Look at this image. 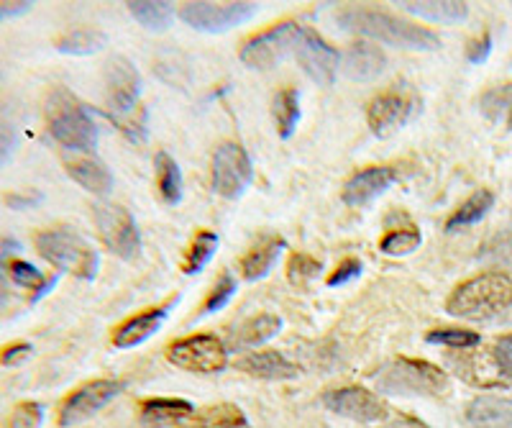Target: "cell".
Returning a JSON list of instances; mask_svg holds the SVG:
<instances>
[{
  "label": "cell",
  "instance_id": "35",
  "mask_svg": "<svg viewBox=\"0 0 512 428\" xmlns=\"http://www.w3.org/2000/svg\"><path fill=\"white\" fill-rule=\"evenodd\" d=\"M420 244H423V234L418 229H395L384 234V239L379 241V249L387 257H408Z\"/></svg>",
  "mask_w": 512,
  "mask_h": 428
},
{
  "label": "cell",
  "instance_id": "40",
  "mask_svg": "<svg viewBox=\"0 0 512 428\" xmlns=\"http://www.w3.org/2000/svg\"><path fill=\"white\" fill-rule=\"evenodd\" d=\"M41 423H44V408H41V403L29 400V403L16 405V411L11 413V421H8V426L11 428H41Z\"/></svg>",
  "mask_w": 512,
  "mask_h": 428
},
{
  "label": "cell",
  "instance_id": "17",
  "mask_svg": "<svg viewBox=\"0 0 512 428\" xmlns=\"http://www.w3.org/2000/svg\"><path fill=\"white\" fill-rule=\"evenodd\" d=\"M169 311H172V303L157 305V308H149V311L139 313V316L128 318L113 331V344L118 349H134V346L144 344L149 336L157 334L162 329V323L167 321Z\"/></svg>",
  "mask_w": 512,
  "mask_h": 428
},
{
  "label": "cell",
  "instance_id": "19",
  "mask_svg": "<svg viewBox=\"0 0 512 428\" xmlns=\"http://www.w3.org/2000/svg\"><path fill=\"white\" fill-rule=\"evenodd\" d=\"M241 372L256 377V380H295L300 377V367L282 357L280 352H256L246 354L236 362Z\"/></svg>",
  "mask_w": 512,
  "mask_h": 428
},
{
  "label": "cell",
  "instance_id": "26",
  "mask_svg": "<svg viewBox=\"0 0 512 428\" xmlns=\"http://www.w3.org/2000/svg\"><path fill=\"white\" fill-rule=\"evenodd\" d=\"M285 247V239H267L262 241V244H256V247L241 259V275L251 282L264 280V277L269 275V270L277 264L280 254L285 252Z\"/></svg>",
  "mask_w": 512,
  "mask_h": 428
},
{
  "label": "cell",
  "instance_id": "13",
  "mask_svg": "<svg viewBox=\"0 0 512 428\" xmlns=\"http://www.w3.org/2000/svg\"><path fill=\"white\" fill-rule=\"evenodd\" d=\"M126 390V382L105 377V380H93L88 385L77 387L75 393L67 395V400L59 408V426H75V423L88 421L95 413L103 411L105 405L116 400Z\"/></svg>",
  "mask_w": 512,
  "mask_h": 428
},
{
  "label": "cell",
  "instance_id": "31",
  "mask_svg": "<svg viewBox=\"0 0 512 428\" xmlns=\"http://www.w3.org/2000/svg\"><path fill=\"white\" fill-rule=\"evenodd\" d=\"M272 113L280 139H290L295 134L297 124H300V116H303V111H300V93L292 88L280 90V93L274 95Z\"/></svg>",
  "mask_w": 512,
  "mask_h": 428
},
{
  "label": "cell",
  "instance_id": "30",
  "mask_svg": "<svg viewBox=\"0 0 512 428\" xmlns=\"http://www.w3.org/2000/svg\"><path fill=\"white\" fill-rule=\"evenodd\" d=\"M479 111L487 121L512 131V83L492 88L479 98Z\"/></svg>",
  "mask_w": 512,
  "mask_h": 428
},
{
  "label": "cell",
  "instance_id": "29",
  "mask_svg": "<svg viewBox=\"0 0 512 428\" xmlns=\"http://www.w3.org/2000/svg\"><path fill=\"white\" fill-rule=\"evenodd\" d=\"M126 8L149 31L169 29L172 18H175V6L167 0H131Z\"/></svg>",
  "mask_w": 512,
  "mask_h": 428
},
{
  "label": "cell",
  "instance_id": "20",
  "mask_svg": "<svg viewBox=\"0 0 512 428\" xmlns=\"http://www.w3.org/2000/svg\"><path fill=\"white\" fill-rule=\"evenodd\" d=\"M67 175L85 188L88 193L95 195H108L113 190V175L111 170L100 162V159L90 157V154H80V157H67L64 159Z\"/></svg>",
  "mask_w": 512,
  "mask_h": 428
},
{
  "label": "cell",
  "instance_id": "44",
  "mask_svg": "<svg viewBox=\"0 0 512 428\" xmlns=\"http://www.w3.org/2000/svg\"><path fill=\"white\" fill-rule=\"evenodd\" d=\"M31 352H34V349H31V344H26V341H18V344L6 346V349L0 352V364H3V367H16V364L26 362V359L31 357Z\"/></svg>",
  "mask_w": 512,
  "mask_h": 428
},
{
  "label": "cell",
  "instance_id": "33",
  "mask_svg": "<svg viewBox=\"0 0 512 428\" xmlns=\"http://www.w3.org/2000/svg\"><path fill=\"white\" fill-rule=\"evenodd\" d=\"M108 44V36L95 29H75L57 39V52L72 54V57H90V54L103 52Z\"/></svg>",
  "mask_w": 512,
  "mask_h": 428
},
{
  "label": "cell",
  "instance_id": "23",
  "mask_svg": "<svg viewBox=\"0 0 512 428\" xmlns=\"http://www.w3.org/2000/svg\"><path fill=\"white\" fill-rule=\"evenodd\" d=\"M466 418L474 428H512V400L477 398L466 408Z\"/></svg>",
  "mask_w": 512,
  "mask_h": 428
},
{
  "label": "cell",
  "instance_id": "8",
  "mask_svg": "<svg viewBox=\"0 0 512 428\" xmlns=\"http://www.w3.org/2000/svg\"><path fill=\"white\" fill-rule=\"evenodd\" d=\"M95 226L108 252L116 257L134 259L141 254V231L128 208L118 203H100L95 206Z\"/></svg>",
  "mask_w": 512,
  "mask_h": 428
},
{
  "label": "cell",
  "instance_id": "25",
  "mask_svg": "<svg viewBox=\"0 0 512 428\" xmlns=\"http://www.w3.org/2000/svg\"><path fill=\"white\" fill-rule=\"evenodd\" d=\"M244 426H246V416L239 405L218 403V405H210V408H203V411H195L177 428H244Z\"/></svg>",
  "mask_w": 512,
  "mask_h": 428
},
{
  "label": "cell",
  "instance_id": "27",
  "mask_svg": "<svg viewBox=\"0 0 512 428\" xmlns=\"http://www.w3.org/2000/svg\"><path fill=\"white\" fill-rule=\"evenodd\" d=\"M492 206H495V193H492V190H477V193L469 195V198L448 216L446 231L448 234H454V231L466 229V226H474V223H479L489 211H492Z\"/></svg>",
  "mask_w": 512,
  "mask_h": 428
},
{
  "label": "cell",
  "instance_id": "37",
  "mask_svg": "<svg viewBox=\"0 0 512 428\" xmlns=\"http://www.w3.org/2000/svg\"><path fill=\"white\" fill-rule=\"evenodd\" d=\"M425 341L438 346H451V349H469V346L479 344V334L469 329H436L425 334Z\"/></svg>",
  "mask_w": 512,
  "mask_h": 428
},
{
  "label": "cell",
  "instance_id": "32",
  "mask_svg": "<svg viewBox=\"0 0 512 428\" xmlns=\"http://www.w3.org/2000/svg\"><path fill=\"white\" fill-rule=\"evenodd\" d=\"M282 331V318L274 313H259L251 321H246L239 331H236V346H262L272 341L274 336Z\"/></svg>",
  "mask_w": 512,
  "mask_h": 428
},
{
  "label": "cell",
  "instance_id": "34",
  "mask_svg": "<svg viewBox=\"0 0 512 428\" xmlns=\"http://www.w3.org/2000/svg\"><path fill=\"white\" fill-rule=\"evenodd\" d=\"M218 244H221V241H218V234H213V231H200V234L192 239L190 252H187L185 264H182L185 275H200V272L210 264L213 254L218 252Z\"/></svg>",
  "mask_w": 512,
  "mask_h": 428
},
{
  "label": "cell",
  "instance_id": "3",
  "mask_svg": "<svg viewBox=\"0 0 512 428\" xmlns=\"http://www.w3.org/2000/svg\"><path fill=\"white\" fill-rule=\"evenodd\" d=\"M512 305V280L505 272H484L461 282L454 293L448 295L446 311L466 321H487L500 316Z\"/></svg>",
  "mask_w": 512,
  "mask_h": 428
},
{
  "label": "cell",
  "instance_id": "39",
  "mask_svg": "<svg viewBox=\"0 0 512 428\" xmlns=\"http://www.w3.org/2000/svg\"><path fill=\"white\" fill-rule=\"evenodd\" d=\"M233 293H236V280H233L231 275H221L216 282V288L210 290L208 300L203 303V313L223 311V308L233 300Z\"/></svg>",
  "mask_w": 512,
  "mask_h": 428
},
{
  "label": "cell",
  "instance_id": "10",
  "mask_svg": "<svg viewBox=\"0 0 512 428\" xmlns=\"http://www.w3.org/2000/svg\"><path fill=\"white\" fill-rule=\"evenodd\" d=\"M256 3H208V0H192L180 8V18L190 29L205 34H221V31L241 26L256 16Z\"/></svg>",
  "mask_w": 512,
  "mask_h": 428
},
{
  "label": "cell",
  "instance_id": "11",
  "mask_svg": "<svg viewBox=\"0 0 512 428\" xmlns=\"http://www.w3.org/2000/svg\"><path fill=\"white\" fill-rule=\"evenodd\" d=\"M254 180V165L241 144L226 141L213 152V190L221 198H241Z\"/></svg>",
  "mask_w": 512,
  "mask_h": 428
},
{
  "label": "cell",
  "instance_id": "21",
  "mask_svg": "<svg viewBox=\"0 0 512 428\" xmlns=\"http://www.w3.org/2000/svg\"><path fill=\"white\" fill-rule=\"evenodd\" d=\"M192 413V405L182 398H152L139 405L141 423L149 428L180 426Z\"/></svg>",
  "mask_w": 512,
  "mask_h": 428
},
{
  "label": "cell",
  "instance_id": "14",
  "mask_svg": "<svg viewBox=\"0 0 512 428\" xmlns=\"http://www.w3.org/2000/svg\"><path fill=\"white\" fill-rule=\"evenodd\" d=\"M320 403L326 405L331 413H336V416L351 418V421H361V423L384 421V418L390 416L387 403H384L379 395H374L372 390H367V387H361V385L328 390V393H323Z\"/></svg>",
  "mask_w": 512,
  "mask_h": 428
},
{
  "label": "cell",
  "instance_id": "42",
  "mask_svg": "<svg viewBox=\"0 0 512 428\" xmlns=\"http://www.w3.org/2000/svg\"><path fill=\"white\" fill-rule=\"evenodd\" d=\"M489 54H492V34H489V31H484L482 36H477V39L469 42V47H466V59H469L472 65H484L489 59Z\"/></svg>",
  "mask_w": 512,
  "mask_h": 428
},
{
  "label": "cell",
  "instance_id": "1",
  "mask_svg": "<svg viewBox=\"0 0 512 428\" xmlns=\"http://www.w3.org/2000/svg\"><path fill=\"white\" fill-rule=\"evenodd\" d=\"M338 26L395 49H415V52L441 49V36L436 31L415 26L405 18L390 16V13L372 11V8H346L344 13H338Z\"/></svg>",
  "mask_w": 512,
  "mask_h": 428
},
{
  "label": "cell",
  "instance_id": "4",
  "mask_svg": "<svg viewBox=\"0 0 512 428\" xmlns=\"http://www.w3.org/2000/svg\"><path fill=\"white\" fill-rule=\"evenodd\" d=\"M374 387L384 395H420V398H446L451 380L441 367L423 359L400 357L374 372Z\"/></svg>",
  "mask_w": 512,
  "mask_h": 428
},
{
  "label": "cell",
  "instance_id": "16",
  "mask_svg": "<svg viewBox=\"0 0 512 428\" xmlns=\"http://www.w3.org/2000/svg\"><path fill=\"white\" fill-rule=\"evenodd\" d=\"M397 182L395 167H367V170L356 172L344 185V203L351 208H364L379 195L387 193Z\"/></svg>",
  "mask_w": 512,
  "mask_h": 428
},
{
  "label": "cell",
  "instance_id": "24",
  "mask_svg": "<svg viewBox=\"0 0 512 428\" xmlns=\"http://www.w3.org/2000/svg\"><path fill=\"white\" fill-rule=\"evenodd\" d=\"M6 272H8V282L18 285V288H24L31 293V300H39L49 293V290L57 285V275H44L41 270H36L34 264L26 262V259H11L8 257L6 262Z\"/></svg>",
  "mask_w": 512,
  "mask_h": 428
},
{
  "label": "cell",
  "instance_id": "43",
  "mask_svg": "<svg viewBox=\"0 0 512 428\" xmlns=\"http://www.w3.org/2000/svg\"><path fill=\"white\" fill-rule=\"evenodd\" d=\"M16 149H18V131L13 129L11 124H6V121H0V167L6 165Z\"/></svg>",
  "mask_w": 512,
  "mask_h": 428
},
{
  "label": "cell",
  "instance_id": "9",
  "mask_svg": "<svg viewBox=\"0 0 512 428\" xmlns=\"http://www.w3.org/2000/svg\"><path fill=\"white\" fill-rule=\"evenodd\" d=\"M418 95L410 88H392L387 93H379L377 98L367 106V124L377 136L387 139V136L397 134L400 129L418 116Z\"/></svg>",
  "mask_w": 512,
  "mask_h": 428
},
{
  "label": "cell",
  "instance_id": "2",
  "mask_svg": "<svg viewBox=\"0 0 512 428\" xmlns=\"http://www.w3.org/2000/svg\"><path fill=\"white\" fill-rule=\"evenodd\" d=\"M111 124L126 139L144 141L146 108L141 106V77L126 59H113L108 67V111Z\"/></svg>",
  "mask_w": 512,
  "mask_h": 428
},
{
  "label": "cell",
  "instance_id": "28",
  "mask_svg": "<svg viewBox=\"0 0 512 428\" xmlns=\"http://www.w3.org/2000/svg\"><path fill=\"white\" fill-rule=\"evenodd\" d=\"M154 170H157V188L162 200L167 206H177L182 195H185V180H182L180 165L167 152H157V157H154Z\"/></svg>",
  "mask_w": 512,
  "mask_h": 428
},
{
  "label": "cell",
  "instance_id": "36",
  "mask_svg": "<svg viewBox=\"0 0 512 428\" xmlns=\"http://www.w3.org/2000/svg\"><path fill=\"white\" fill-rule=\"evenodd\" d=\"M323 272V264L318 262V259L308 257V254H292L290 262H287V280L292 282V285H308V282H313L315 277Z\"/></svg>",
  "mask_w": 512,
  "mask_h": 428
},
{
  "label": "cell",
  "instance_id": "7",
  "mask_svg": "<svg viewBox=\"0 0 512 428\" xmlns=\"http://www.w3.org/2000/svg\"><path fill=\"white\" fill-rule=\"evenodd\" d=\"M167 359L175 367L195 375H218L228 367V349L218 336L198 334L169 346Z\"/></svg>",
  "mask_w": 512,
  "mask_h": 428
},
{
  "label": "cell",
  "instance_id": "38",
  "mask_svg": "<svg viewBox=\"0 0 512 428\" xmlns=\"http://www.w3.org/2000/svg\"><path fill=\"white\" fill-rule=\"evenodd\" d=\"M492 364L502 385H512V336H500L492 346Z\"/></svg>",
  "mask_w": 512,
  "mask_h": 428
},
{
  "label": "cell",
  "instance_id": "46",
  "mask_svg": "<svg viewBox=\"0 0 512 428\" xmlns=\"http://www.w3.org/2000/svg\"><path fill=\"white\" fill-rule=\"evenodd\" d=\"M31 8H34V3H29V0H3V3H0V21L24 16Z\"/></svg>",
  "mask_w": 512,
  "mask_h": 428
},
{
  "label": "cell",
  "instance_id": "47",
  "mask_svg": "<svg viewBox=\"0 0 512 428\" xmlns=\"http://www.w3.org/2000/svg\"><path fill=\"white\" fill-rule=\"evenodd\" d=\"M387 428H425V426L420 421H415V418H400V421H395Z\"/></svg>",
  "mask_w": 512,
  "mask_h": 428
},
{
  "label": "cell",
  "instance_id": "45",
  "mask_svg": "<svg viewBox=\"0 0 512 428\" xmlns=\"http://www.w3.org/2000/svg\"><path fill=\"white\" fill-rule=\"evenodd\" d=\"M44 200L41 193H8L6 195V206L11 211H26V208H36Z\"/></svg>",
  "mask_w": 512,
  "mask_h": 428
},
{
  "label": "cell",
  "instance_id": "5",
  "mask_svg": "<svg viewBox=\"0 0 512 428\" xmlns=\"http://www.w3.org/2000/svg\"><path fill=\"white\" fill-rule=\"evenodd\" d=\"M49 134L70 152L93 154L98 149L100 129L90 108H85L70 90H54L47 100Z\"/></svg>",
  "mask_w": 512,
  "mask_h": 428
},
{
  "label": "cell",
  "instance_id": "18",
  "mask_svg": "<svg viewBox=\"0 0 512 428\" xmlns=\"http://www.w3.org/2000/svg\"><path fill=\"white\" fill-rule=\"evenodd\" d=\"M341 70H344L349 80H356V83H372V80H377L387 70V54L374 47V44L359 42L344 54Z\"/></svg>",
  "mask_w": 512,
  "mask_h": 428
},
{
  "label": "cell",
  "instance_id": "22",
  "mask_svg": "<svg viewBox=\"0 0 512 428\" xmlns=\"http://www.w3.org/2000/svg\"><path fill=\"white\" fill-rule=\"evenodd\" d=\"M400 6L433 24H461L469 18V3L461 0H405Z\"/></svg>",
  "mask_w": 512,
  "mask_h": 428
},
{
  "label": "cell",
  "instance_id": "41",
  "mask_svg": "<svg viewBox=\"0 0 512 428\" xmlns=\"http://www.w3.org/2000/svg\"><path fill=\"white\" fill-rule=\"evenodd\" d=\"M361 272H364V264H361V259L346 257L344 262L338 264L336 270H333V275L328 277V288H344V285L354 282Z\"/></svg>",
  "mask_w": 512,
  "mask_h": 428
},
{
  "label": "cell",
  "instance_id": "6",
  "mask_svg": "<svg viewBox=\"0 0 512 428\" xmlns=\"http://www.w3.org/2000/svg\"><path fill=\"white\" fill-rule=\"evenodd\" d=\"M36 249L57 270L70 272L80 280H95L100 272V257L88 241L72 229H49L36 236Z\"/></svg>",
  "mask_w": 512,
  "mask_h": 428
},
{
  "label": "cell",
  "instance_id": "15",
  "mask_svg": "<svg viewBox=\"0 0 512 428\" xmlns=\"http://www.w3.org/2000/svg\"><path fill=\"white\" fill-rule=\"evenodd\" d=\"M295 59L305 70V75H308L310 80H315L320 88L333 85L338 70H341V57H338L336 49H333L323 36L315 34L313 29H300Z\"/></svg>",
  "mask_w": 512,
  "mask_h": 428
},
{
  "label": "cell",
  "instance_id": "12",
  "mask_svg": "<svg viewBox=\"0 0 512 428\" xmlns=\"http://www.w3.org/2000/svg\"><path fill=\"white\" fill-rule=\"evenodd\" d=\"M300 29L297 24H280L274 29L264 31V34L254 36L251 42L244 44L241 49V62L254 70H272L274 65H280L282 59L295 57L297 39H300Z\"/></svg>",
  "mask_w": 512,
  "mask_h": 428
}]
</instances>
